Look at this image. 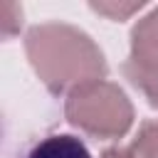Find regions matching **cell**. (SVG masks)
<instances>
[{
  "mask_svg": "<svg viewBox=\"0 0 158 158\" xmlns=\"http://www.w3.org/2000/svg\"><path fill=\"white\" fill-rule=\"evenodd\" d=\"M101 158H123V148H109V151H104Z\"/></svg>",
  "mask_w": 158,
  "mask_h": 158,
  "instance_id": "5b68a950",
  "label": "cell"
},
{
  "mask_svg": "<svg viewBox=\"0 0 158 158\" xmlns=\"http://www.w3.org/2000/svg\"><path fill=\"white\" fill-rule=\"evenodd\" d=\"M126 77L158 109V7L131 32V57L123 64Z\"/></svg>",
  "mask_w": 158,
  "mask_h": 158,
  "instance_id": "7a4b0ae2",
  "label": "cell"
},
{
  "mask_svg": "<svg viewBox=\"0 0 158 158\" xmlns=\"http://www.w3.org/2000/svg\"><path fill=\"white\" fill-rule=\"evenodd\" d=\"M67 116H69V123H74L77 128H84L86 133L114 138L128 128L131 106L121 89L104 81L99 84L94 81L72 91L67 101Z\"/></svg>",
  "mask_w": 158,
  "mask_h": 158,
  "instance_id": "6da1fadb",
  "label": "cell"
},
{
  "mask_svg": "<svg viewBox=\"0 0 158 158\" xmlns=\"http://www.w3.org/2000/svg\"><path fill=\"white\" fill-rule=\"evenodd\" d=\"M123 158H158V121H146L128 148H123Z\"/></svg>",
  "mask_w": 158,
  "mask_h": 158,
  "instance_id": "277c9868",
  "label": "cell"
},
{
  "mask_svg": "<svg viewBox=\"0 0 158 158\" xmlns=\"http://www.w3.org/2000/svg\"><path fill=\"white\" fill-rule=\"evenodd\" d=\"M22 158H94L86 148V143L69 133H49L40 141H35Z\"/></svg>",
  "mask_w": 158,
  "mask_h": 158,
  "instance_id": "3957f363",
  "label": "cell"
}]
</instances>
